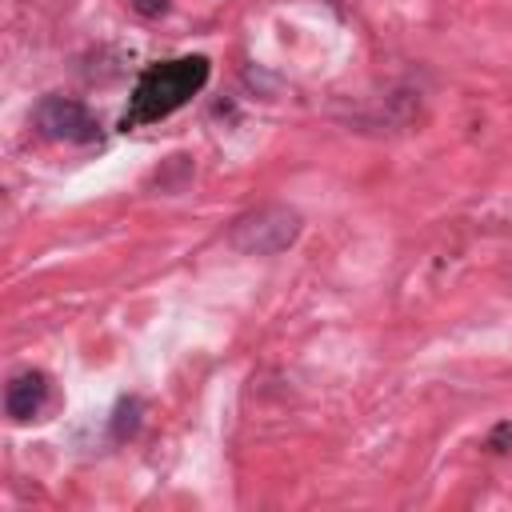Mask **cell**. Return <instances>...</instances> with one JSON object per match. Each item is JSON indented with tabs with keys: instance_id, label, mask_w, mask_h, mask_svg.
<instances>
[{
	"instance_id": "obj_1",
	"label": "cell",
	"mask_w": 512,
	"mask_h": 512,
	"mask_svg": "<svg viewBox=\"0 0 512 512\" xmlns=\"http://www.w3.org/2000/svg\"><path fill=\"white\" fill-rule=\"evenodd\" d=\"M204 80H208V60L204 56H180V60L152 64L148 72H140V80L132 88L124 128L172 116L180 104H188V96H196L204 88Z\"/></svg>"
},
{
	"instance_id": "obj_2",
	"label": "cell",
	"mask_w": 512,
	"mask_h": 512,
	"mask_svg": "<svg viewBox=\"0 0 512 512\" xmlns=\"http://www.w3.org/2000/svg\"><path fill=\"white\" fill-rule=\"evenodd\" d=\"M304 220L296 208L288 204H260L252 212H244L232 228H228V244L244 256H276L284 248L296 244Z\"/></svg>"
},
{
	"instance_id": "obj_3",
	"label": "cell",
	"mask_w": 512,
	"mask_h": 512,
	"mask_svg": "<svg viewBox=\"0 0 512 512\" xmlns=\"http://www.w3.org/2000/svg\"><path fill=\"white\" fill-rule=\"evenodd\" d=\"M36 128H40V136L60 140V144H88L100 132V124L88 116V108L72 96H44L36 104Z\"/></svg>"
},
{
	"instance_id": "obj_4",
	"label": "cell",
	"mask_w": 512,
	"mask_h": 512,
	"mask_svg": "<svg viewBox=\"0 0 512 512\" xmlns=\"http://www.w3.org/2000/svg\"><path fill=\"white\" fill-rule=\"evenodd\" d=\"M48 400V376L44 372H20L8 380V392H4V408L12 420H32Z\"/></svg>"
},
{
	"instance_id": "obj_5",
	"label": "cell",
	"mask_w": 512,
	"mask_h": 512,
	"mask_svg": "<svg viewBox=\"0 0 512 512\" xmlns=\"http://www.w3.org/2000/svg\"><path fill=\"white\" fill-rule=\"evenodd\" d=\"M140 412H144V404H140L136 396L120 400V404H116V416H112V440H124V436H132V432L140 428Z\"/></svg>"
},
{
	"instance_id": "obj_6",
	"label": "cell",
	"mask_w": 512,
	"mask_h": 512,
	"mask_svg": "<svg viewBox=\"0 0 512 512\" xmlns=\"http://www.w3.org/2000/svg\"><path fill=\"white\" fill-rule=\"evenodd\" d=\"M488 448H492V452H508V448H512V420H504V424H496V428L488 432Z\"/></svg>"
},
{
	"instance_id": "obj_7",
	"label": "cell",
	"mask_w": 512,
	"mask_h": 512,
	"mask_svg": "<svg viewBox=\"0 0 512 512\" xmlns=\"http://www.w3.org/2000/svg\"><path fill=\"white\" fill-rule=\"evenodd\" d=\"M140 16H164L168 12V0H128Z\"/></svg>"
}]
</instances>
